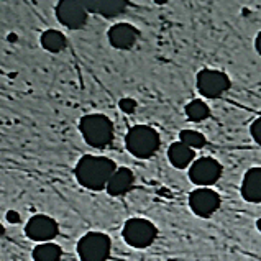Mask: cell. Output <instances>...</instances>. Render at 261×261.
<instances>
[{
  "label": "cell",
  "instance_id": "cell-1",
  "mask_svg": "<svg viewBox=\"0 0 261 261\" xmlns=\"http://www.w3.org/2000/svg\"><path fill=\"white\" fill-rule=\"evenodd\" d=\"M117 171V165L106 156H83L74 169L77 182L86 189L102 191L107 188L112 174Z\"/></svg>",
  "mask_w": 261,
  "mask_h": 261
},
{
  "label": "cell",
  "instance_id": "cell-2",
  "mask_svg": "<svg viewBox=\"0 0 261 261\" xmlns=\"http://www.w3.org/2000/svg\"><path fill=\"white\" fill-rule=\"evenodd\" d=\"M79 130L86 143L97 150L107 148L114 140V123L103 114L84 115L79 122Z\"/></svg>",
  "mask_w": 261,
  "mask_h": 261
},
{
  "label": "cell",
  "instance_id": "cell-3",
  "mask_svg": "<svg viewBox=\"0 0 261 261\" xmlns=\"http://www.w3.org/2000/svg\"><path fill=\"white\" fill-rule=\"evenodd\" d=\"M125 146L130 154L138 160H148L160 150L161 138L160 133L150 125L132 126L125 137Z\"/></svg>",
  "mask_w": 261,
  "mask_h": 261
},
{
  "label": "cell",
  "instance_id": "cell-4",
  "mask_svg": "<svg viewBox=\"0 0 261 261\" xmlns=\"http://www.w3.org/2000/svg\"><path fill=\"white\" fill-rule=\"evenodd\" d=\"M123 240L126 242V245H130L132 248L137 250H145L150 245H153V242L158 237V228L153 222H150L148 219H130L125 222L123 230H122Z\"/></svg>",
  "mask_w": 261,
  "mask_h": 261
},
{
  "label": "cell",
  "instance_id": "cell-5",
  "mask_svg": "<svg viewBox=\"0 0 261 261\" xmlns=\"http://www.w3.org/2000/svg\"><path fill=\"white\" fill-rule=\"evenodd\" d=\"M110 250V237L102 232H89L77 242V255L81 261H107Z\"/></svg>",
  "mask_w": 261,
  "mask_h": 261
},
{
  "label": "cell",
  "instance_id": "cell-6",
  "mask_svg": "<svg viewBox=\"0 0 261 261\" xmlns=\"http://www.w3.org/2000/svg\"><path fill=\"white\" fill-rule=\"evenodd\" d=\"M230 86V77L222 71L202 69L197 74V89L205 99H219L228 91Z\"/></svg>",
  "mask_w": 261,
  "mask_h": 261
},
{
  "label": "cell",
  "instance_id": "cell-7",
  "mask_svg": "<svg viewBox=\"0 0 261 261\" xmlns=\"http://www.w3.org/2000/svg\"><path fill=\"white\" fill-rule=\"evenodd\" d=\"M222 176V165L214 158H204L196 160L189 168V177L191 181L199 186V188H208L215 184Z\"/></svg>",
  "mask_w": 261,
  "mask_h": 261
},
{
  "label": "cell",
  "instance_id": "cell-8",
  "mask_svg": "<svg viewBox=\"0 0 261 261\" xmlns=\"http://www.w3.org/2000/svg\"><path fill=\"white\" fill-rule=\"evenodd\" d=\"M87 10L84 2L76 0H61L56 5V18L61 25L69 30H81L87 23Z\"/></svg>",
  "mask_w": 261,
  "mask_h": 261
},
{
  "label": "cell",
  "instance_id": "cell-9",
  "mask_svg": "<svg viewBox=\"0 0 261 261\" xmlns=\"http://www.w3.org/2000/svg\"><path fill=\"white\" fill-rule=\"evenodd\" d=\"M189 207L197 217L208 219L219 211L220 196L211 188H199L189 194Z\"/></svg>",
  "mask_w": 261,
  "mask_h": 261
},
{
  "label": "cell",
  "instance_id": "cell-10",
  "mask_svg": "<svg viewBox=\"0 0 261 261\" xmlns=\"http://www.w3.org/2000/svg\"><path fill=\"white\" fill-rule=\"evenodd\" d=\"M25 233L30 240H33V242L48 243L58 237L59 227L55 219L48 217V215L38 214V215H33V217L27 222Z\"/></svg>",
  "mask_w": 261,
  "mask_h": 261
},
{
  "label": "cell",
  "instance_id": "cell-11",
  "mask_svg": "<svg viewBox=\"0 0 261 261\" xmlns=\"http://www.w3.org/2000/svg\"><path fill=\"white\" fill-rule=\"evenodd\" d=\"M107 36H109V41H110L112 46L117 48V49L126 51V49H132L133 46H135V43L140 38V32H138L137 27L122 21V23H117L114 27H110Z\"/></svg>",
  "mask_w": 261,
  "mask_h": 261
},
{
  "label": "cell",
  "instance_id": "cell-12",
  "mask_svg": "<svg viewBox=\"0 0 261 261\" xmlns=\"http://www.w3.org/2000/svg\"><path fill=\"white\" fill-rule=\"evenodd\" d=\"M242 197L251 204H261V168H251L243 176Z\"/></svg>",
  "mask_w": 261,
  "mask_h": 261
},
{
  "label": "cell",
  "instance_id": "cell-13",
  "mask_svg": "<svg viewBox=\"0 0 261 261\" xmlns=\"http://www.w3.org/2000/svg\"><path fill=\"white\" fill-rule=\"evenodd\" d=\"M133 182H135V176H133L132 169L128 168H117V171L112 174L110 181L107 184V192L109 196H123L125 192H128L133 188Z\"/></svg>",
  "mask_w": 261,
  "mask_h": 261
},
{
  "label": "cell",
  "instance_id": "cell-14",
  "mask_svg": "<svg viewBox=\"0 0 261 261\" xmlns=\"http://www.w3.org/2000/svg\"><path fill=\"white\" fill-rule=\"evenodd\" d=\"M84 7L87 12H94L106 18H114L125 12L128 2L126 0H92V2H84Z\"/></svg>",
  "mask_w": 261,
  "mask_h": 261
},
{
  "label": "cell",
  "instance_id": "cell-15",
  "mask_svg": "<svg viewBox=\"0 0 261 261\" xmlns=\"http://www.w3.org/2000/svg\"><path fill=\"white\" fill-rule=\"evenodd\" d=\"M194 158H196V153H194L192 148L186 146L181 141H176L168 150V160L177 169H184L191 166L194 163Z\"/></svg>",
  "mask_w": 261,
  "mask_h": 261
},
{
  "label": "cell",
  "instance_id": "cell-16",
  "mask_svg": "<svg viewBox=\"0 0 261 261\" xmlns=\"http://www.w3.org/2000/svg\"><path fill=\"white\" fill-rule=\"evenodd\" d=\"M41 46L49 51V53H59V51H63L66 48V44H68V41H66V36L58 32V30H46L43 35H41Z\"/></svg>",
  "mask_w": 261,
  "mask_h": 261
},
{
  "label": "cell",
  "instance_id": "cell-17",
  "mask_svg": "<svg viewBox=\"0 0 261 261\" xmlns=\"http://www.w3.org/2000/svg\"><path fill=\"white\" fill-rule=\"evenodd\" d=\"M63 256V250L56 243H40L33 250V259L35 261H59Z\"/></svg>",
  "mask_w": 261,
  "mask_h": 261
},
{
  "label": "cell",
  "instance_id": "cell-18",
  "mask_svg": "<svg viewBox=\"0 0 261 261\" xmlns=\"http://www.w3.org/2000/svg\"><path fill=\"white\" fill-rule=\"evenodd\" d=\"M186 115H188L191 122L199 123V122L207 120V118L211 117V109H208V106L204 100L194 99L186 106Z\"/></svg>",
  "mask_w": 261,
  "mask_h": 261
},
{
  "label": "cell",
  "instance_id": "cell-19",
  "mask_svg": "<svg viewBox=\"0 0 261 261\" xmlns=\"http://www.w3.org/2000/svg\"><path fill=\"white\" fill-rule=\"evenodd\" d=\"M179 141L184 143L186 146L192 148L194 151L204 148L207 143L205 137L200 132H196V130H182L181 133H179Z\"/></svg>",
  "mask_w": 261,
  "mask_h": 261
},
{
  "label": "cell",
  "instance_id": "cell-20",
  "mask_svg": "<svg viewBox=\"0 0 261 261\" xmlns=\"http://www.w3.org/2000/svg\"><path fill=\"white\" fill-rule=\"evenodd\" d=\"M118 107L123 112V114H133L137 110V100L135 99H130V97H123L118 102Z\"/></svg>",
  "mask_w": 261,
  "mask_h": 261
},
{
  "label": "cell",
  "instance_id": "cell-21",
  "mask_svg": "<svg viewBox=\"0 0 261 261\" xmlns=\"http://www.w3.org/2000/svg\"><path fill=\"white\" fill-rule=\"evenodd\" d=\"M250 132H251V137H253V140H255L256 143L261 146V117H258L256 120L251 123V128H250Z\"/></svg>",
  "mask_w": 261,
  "mask_h": 261
},
{
  "label": "cell",
  "instance_id": "cell-22",
  "mask_svg": "<svg viewBox=\"0 0 261 261\" xmlns=\"http://www.w3.org/2000/svg\"><path fill=\"white\" fill-rule=\"evenodd\" d=\"M5 219H7V222H10V223H20V220H21L20 214L17 211H9L5 214Z\"/></svg>",
  "mask_w": 261,
  "mask_h": 261
},
{
  "label": "cell",
  "instance_id": "cell-23",
  "mask_svg": "<svg viewBox=\"0 0 261 261\" xmlns=\"http://www.w3.org/2000/svg\"><path fill=\"white\" fill-rule=\"evenodd\" d=\"M255 48L258 51V55L261 56V32L256 35V40H255Z\"/></svg>",
  "mask_w": 261,
  "mask_h": 261
},
{
  "label": "cell",
  "instance_id": "cell-24",
  "mask_svg": "<svg viewBox=\"0 0 261 261\" xmlns=\"http://www.w3.org/2000/svg\"><path fill=\"white\" fill-rule=\"evenodd\" d=\"M4 233H5V228H4V225H2V223H0V238L4 237Z\"/></svg>",
  "mask_w": 261,
  "mask_h": 261
},
{
  "label": "cell",
  "instance_id": "cell-25",
  "mask_svg": "<svg viewBox=\"0 0 261 261\" xmlns=\"http://www.w3.org/2000/svg\"><path fill=\"white\" fill-rule=\"evenodd\" d=\"M256 228L261 232V219H258V220H256Z\"/></svg>",
  "mask_w": 261,
  "mask_h": 261
}]
</instances>
